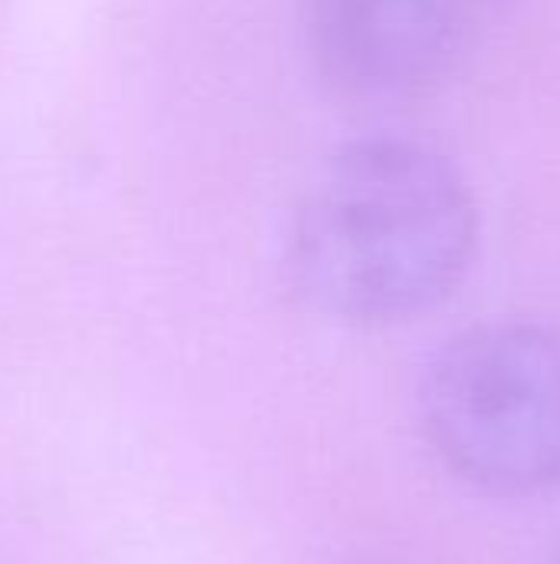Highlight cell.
I'll return each instance as SVG.
<instances>
[{
    "label": "cell",
    "instance_id": "cell-2",
    "mask_svg": "<svg viewBox=\"0 0 560 564\" xmlns=\"http://www.w3.org/2000/svg\"><path fill=\"white\" fill-rule=\"evenodd\" d=\"M422 433L442 466L492 496L560 486V334L498 321L449 340L419 393Z\"/></svg>",
    "mask_w": 560,
    "mask_h": 564
},
{
    "label": "cell",
    "instance_id": "cell-1",
    "mask_svg": "<svg viewBox=\"0 0 560 564\" xmlns=\"http://www.w3.org/2000/svg\"><path fill=\"white\" fill-rule=\"evenodd\" d=\"M479 202L439 149L376 135L343 145L307 185L284 274L317 314L396 324L439 307L472 271Z\"/></svg>",
    "mask_w": 560,
    "mask_h": 564
},
{
    "label": "cell",
    "instance_id": "cell-3",
    "mask_svg": "<svg viewBox=\"0 0 560 564\" xmlns=\"http://www.w3.org/2000/svg\"><path fill=\"white\" fill-rule=\"evenodd\" d=\"M495 0H294L317 73L347 99L396 106L469 56Z\"/></svg>",
    "mask_w": 560,
    "mask_h": 564
},
{
    "label": "cell",
    "instance_id": "cell-4",
    "mask_svg": "<svg viewBox=\"0 0 560 564\" xmlns=\"http://www.w3.org/2000/svg\"><path fill=\"white\" fill-rule=\"evenodd\" d=\"M337 564H386V562H376V558H347V562H337Z\"/></svg>",
    "mask_w": 560,
    "mask_h": 564
},
{
    "label": "cell",
    "instance_id": "cell-5",
    "mask_svg": "<svg viewBox=\"0 0 560 564\" xmlns=\"http://www.w3.org/2000/svg\"><path fill=\"white\" fill-rule=\"evenodd\" d=\"M554 564H560V555H558V562H554Z\"/></svg>",
    "mask_w": 560,
    "mask_h": 564
}]
</instances>
